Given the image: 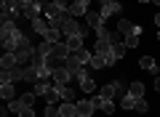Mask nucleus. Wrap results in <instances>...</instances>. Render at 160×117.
<instances>
[{
	"label": "nucleus",
	"mask_w": 160,
	"mask_h": 117,
	"mask_svg": "<svg viewBox=\"0 0 160 117\" xmlns=\"http://www.w3.org/2000/svg\"><path fill=\"white\" fill-rule=\"evenodd\" d=\"M59 29H62V35H64V37H72V35H80V24L75 22V16H69V13L64 16V22H62V27H59Z\"/></svg>",
	"instance_id": "f257e3e1"
},
{
	"label": "nucleus",
	"mask_w": 160,
	"mask_h": 117,
	"mask_svg": "<svg viewBox=\"0 0 160 117\" xmlns=\"http://www.w3.org/2000/svg\"><path fill=\"white\" fill-rule=\"evenodd\" d=\"M88 3H91V0H72V3L67 6V13L69 16H86L88 13Z\"/></svg>",
	"instance_id": "f03ea898"
},
{
	"label": "nucleus",
	"mask_w": 160,
	"mask_h": 117,
	"mask_svg": "<svg viewBox=\"0 0 160 117\" xmlns=\"http://www.w3.org/2000/svg\"><path fill=\"white\" fill-rule=\"evenodd\" d=\"M126 51H128V48H126V43H115V45H112V51H109V56H107V64L112 67L118 59H123V56H126Z\"/></svg>",
	"instance_id": "7ed1b4c3"
},
{
	"label": "nucleus",
	"mask_w": 160,
	"mask_h": 117,
	"mask_svg": "<svg viewBox=\"0 0 160 117\" xmlns=\"http://www.w3.org/2000/svg\"><path fill=\"white\" fill-rule=\"evenodd\" d=\"M102 13L104 19H109V16H120V13H123V6H120L118 0H112V3H107V6H102Z\"/></svg>",
	"instance_id": "20e7f679"
},
{
	"label": "nucleus",
	"mask_w": 160,
	"mask_h": 117,
	"mask_svg": "<svg viewBox=\"0 0 160 117\" xmlns=\"http://www.w3.org/2000/svg\"><path fill=\"white\" fill-rule=\"evenodd\" d=\"M86 24H88L91 29H102V27H104V16H102L99 11H88V13H86Z\"/></svg>",
	"instance_id": "39448f33"
},
{
	"label": "nucleus",
	"mask_w": 160,
	"mask_h": 117,
	"mask_svg": "<svg viewBox=\"0 0 160 117\" xmlns=\"http://www.w3.org/2000/svg\"><path fill=\"white\" fill-rule=\"evenodd\" d=\"M78 112H80V117H93V112H96V104H93L91 99L78 101Z\"/></svg>",
	"instance_id": "423d86ee"
},
{
	"label": "nucleus",
	"mask_w": 160,
	"mask_h": 117,
	"mask_svg": "<svg viewBox=\"0 0 160 117\" xmlns=\"http://www.w3.org/2000/svg\"><path fill=\"white\" fill-rule=\"evenodd\" d=\"M48 29H51V24H48V19H46V16H38V19H32V32H38V35H46Z\"/></svg>",
	"instance_id": "0eeeda50"
},
{
	"label": "nucleus",
	"mask_w": 160,
	"mask_h": 117,
	"mask_svg": "<svg viewBox=\"0 0 160 117\" xmlns=\"http://www.w3.org/2000/svg\"><path fill=\"white\" fill-rule=\"evenodd\" d=\"M51 77H53V83H59V85H69V80H72V72L64 67V69H56Z\"/></svg>",
	"instance_id": "6e6552de"
},
{
	"label": "nucleus",
	"mask_w": 160,
	"mask_h": 117,
	"mask_svg": "<svg viewBox=\"0 0 160 117\" xmlns=\"http://www.w3.org/2000/svg\"><path fill=\"white\" fill-rule=\"evenodd\" d=\"M112 40L109 37H96V53H102V56H109V51H112Z\"/></svg>",
	"instance_id": "1a4fd4ad"
},
{
	"label": "nucleus",
	"mask_w": 160,
	"mask_h": 117,
	"mask_svg": "<svg viewBox=\"0 0 160 117\" xmlns=\"http://www.w3.org/2000/svg\"><path fill=\"white\" fill-rule=\"evenodd\" d=\"M16 53H3V59H0V69H3V72H8V69H13L16 67Z\"/></svg>",
	"instance_id": "9d476101"
},
{
	"label": "nucleus",
	"mask_w": 160,
	"mask_h": 117,
	"mask_svg": "<svg viewBox=\"0 0 160 117\" xmlns=\"http://www.w3.org/2000/svg\"><path fill=\"white\" fill-rule=\"evenodd\" d=\"M53 88L59 90V96H62V101H75V90L69 88V85H59V83H53Z\"/></svg>",
	"instance_id": "9b49d317"
},
{
	"label": "nucleus",
	"mask_w": 160,
	"mask_h": 117,
	"mask_svg": "<svg viewBox=\"0 0 160 117\" xmlns=\"http://www.w3.org/2000/svg\"><path fill=\"white\" fill-rule=\"evenodd\" d=\"M0 96H3V101H13V99H16L13 83H3V85H0Z\"/></svg>",
	"instance_id": "f8f14e48"
},
{
	"label": "nucleus",
	"mask_w": 160,
	"mask_h": 117,
	"mask_svg": "<svg viewBox=\"0 0 160 117\" xmlns=\"http://www.w3.org/2000/svg\"><path fill=\"white\" fill-rule=\"evenodd\" d=\"M128 93H131L133 99H144V83H139V80H133V83L128 85Z\"/></svg>",
	"instance_id": "ddd939ff"
},
{
	"label": "nucleus",
	"mask_w": 160,
	"mask_h": 117,
	"mask_svg": "<svg viewBox=\"0 0 160 117\" xmlns=\"http://www.w3.org/2000/svg\"><path fill=\"white\" fill-rule=\"evenodd\" d=\"M104 67H109V64H107V56L93 53V56H91V69H104Z\"/></svg>",
	"instance_id": "4468645a"
},
{
	"label": "nucleus",
	"mask_w": 160,
	"mask_h": 117,
	"mask_svg": "<svg viewBox=\"0 0 160 117\" xmlns=\"http://www.w3.org/2000/svg\"><path fill=\"white\" fill-rule=\"evenodd\" d=\"M43 37H46L48 43H62V29H59V27H51L46 35H43Z\"/></svg>",
	"instance_id": "2eb2a0df"
},
{
	"label": "nucleus",
	"mask_w": 160,
	"mask_h": 117,
	"mask_svg": "<svg viewBox=\"0 0 160 117\" xmlns=\"http://www.w3.org/2000/svg\"><path fill=\"white\" fill-rule=\"evenodd\" d=\"M51 53H53V43H48V40H43V43L38 45V56H43V59H48Z\"/></svg>",
	"instance_id": "dca6fc26"
},
{
	"label": "nucleus",
	"mask_w": 160,
	"mask_h": 117,
	"mask_svg": "<svg viewBox=\"0 0 160 117\" xmlns=\"http://www.w3.org/2000/svg\"><path fill=\"white\" fill-rule=\"evenodd\" d=\"M139 67L147 69V72H158V67H155V59H152V56H144V59H139Z\"/></svg>",
	"instance_id": "f3484780"
},
{
	"label": "nucleus",
	"mask_w": 160,
	"mask_h": 117,
	"mask_svg": "<svg viewBox=\"0 0 160 117\" xmlns=\"http://www.w3.org/2000/svg\"><path fill=\"white\" fill-rule=\"evenodd\" d=\"M80 88L86 90V93H93V90H96V80H93L91 75H88V77H83V80H80Z\"/></svg>",
	"instance_id": "a211bd4d"
},
{
	"label": "nucleus",
	"mask_w": 160,
	"mask_h": 117,
	"mask_svg": "<svg viewBox=\"0 0 160 117\" xmlns=\"http://www.w3.org/2000/svg\"><path fill=\"white\" fill-rule=\"evenodd\" d=\"M133 27H136V24H131L128 19H120V22H118V32H120V35H131Z\"/></svg>",
	"instance_id": "6ab92c4d"
},
{
	"label": "nucleus",
	"mask_w": 160,
	"mask_h": 117,
	"mask_svg": "<svg viewBox=\"0 0 160 117\" xmlns=\"http://www.w3.org/2000/svg\"><path fill=\"white\" fill-rule=\"evenodd\" d=\"M64 43L69 45V51H80L83 48V37H80V35H72V37H67Z\"/></svg>",
	"instance_id": "aec40b11"
},
{
	"label": "nucleus",
	"mask_w": 160,
	"mask_h": 117,
	"mask_svg": "<svg viewBox=\"0 0 160 117\" xmlns=\"http://www.w3.org/2000/svg\"><path fill=\"white\" fill-rule=\"evenodd\" d=\"M72 53H75V59H78L80 64H91V51L80 48V51H72Z\"/></svg>",
	"instance_id": "412c9836"
},
{
	"label": "nucleus",
	"mask_w": 160,
	"mask_h": 117,
	"mask_svg": "<svg viewBox=\"0 0 160 117\" xmlns=\"http://www.w3.org/2000/svg\"><path fill=\"white\" fill-rule=\"evenodd\" d=\"M24 80H27V83H38V69L32 67V64H29V67H24Z\"/></svg>",
	"instance_id": "4be33fe9"
},
{
	"label": "nucleus",
	"mask_w": 160,
	"mask_h": 117,
	"mask_svg": "<svg viewBox=\"0 0 160 117\" xmlns=\"http://www.w3.org/2000/svg\"><path fill=\"white\" fill-rule=\"evenodd\" d=\"M136 101H139V99H133L131 93H126V96H123V99H120V106H123V109H128V112H131L133 106H136Z\"/></svg>",
	"instance_id": "5701e85b"
},
{
	"label": "nucleus",
	"mask_w": 160,
	"mask_h": 117,
	"mask_svg": "<svg viewBox=\"0 0 160 117\" xmlns=\"http://www.w3.org/2000/svg\"><path fill=\"white\" fill-rule=\"evenodd\" d=\"M99 96H102V99H115V96H118V90H115L112 83H107L102 90H99Z\"/></svg>",
	"instance_id": "b1692460"
},
{
	"label": "nucleus",
	"mask_w": 160,
	"mask_h": 117,
	"mask_svg": "<svg viewBox=\"0 0 160 117\" xmlns=\"http://www.w3.org/2000/svg\"><path fill=\"white\" fill-rule=\"evenodd\" d=\"M56 101H62V96H59L56 88H51V90H48V96H46V104H53V106H56Z\"/></svg>",
	"instance_id": "393cba45"
},
{
	"label": "nucleus",
	"mask_w": 160,
	"mask_h": 117,
	"mask_svg": "<svg viewBox=\"0 0 160 117\" xmlns=\"http://www.w3.org/2000/svg\"><path fill=\"white\" fill-rule=\"evenodd\" d=\"M8 109H11V112H16V115H19V112L24 109V104H22V99H13V101H8Z\"/></svg>",
	"instance_id": "a878e982"
},
{
	"label": "nucleus",
	"mask_w": 160,
	"mask_h": 117,
	"mask_svg": "<svg viewBox=\"0 0 160 117\" xmlns=\"http://www.w3.org/2000/svg\"><path fill=\"white\" fill-rule=\"evenodd\" d=\"M136 45H139V35H126V48H136Z\"/></svg>",
	"instance_id": "bb28decb"
},
{
	"label": "nucleus",
	"mask_w": 160,
	"mask_h": 117,
	"mask_svg": "<svg viewBox=\"0 0 160 117\" xmlns=\"http://www.w3.org/2000/svg\"><path fill=\"white\" fill-rule=\"evenodd\" d=\"M46 117H62L59 106H53V104H46Z\"/></svg>",
	"instance_id": "cd10ccee"
},
{
	"label": "nucleus",
	"mask_w": 160,
	"mask_h": 117,
	"mask_svg": "<svg viewBox=\"0 0 160 117\" xmlns=\"http://www.w3.org/2000/svg\"><path fill=\"white\" fill-rule=\"evenodd\" d=\"M35 99H38V93H24V96H22V104H24V106H32Z\"/></svg>",
	"instance_id": "c85d7f7f"
},
{
	"label": "nucleus",
	"mask_w": 160,
	"mask_h": 117,
	"mask_svg": "<svg viewBox=\"0 0 160 117\" xmlns=\"http://www.w3.org/2000/svg\"><path fill=\"white\" fill-rule=\"evenodd\" d=\"M102 112L112 115V112H115V101H112V99H104V104H102Z\"/></svg>",
	"instance_id": "c756f323"
},
{
	"label": "nucleus",
	"mask_w": 160,
	"mask_h": 117,
	"mask_svg": "<svg viewBox=\"0 0 160 117\" xmlns=\"http://www.w3.org/2000/svg\"><path fill=\"white\" fill-rule=\"evenodd\" d=\"M3 3V8H16L19 11V0H0Z\"/></svg>",
	"instance_id": "7c9ffc66"
},
{
	"label": "nucleus",
	"mask_w": 160,
	"mask_h": 117,
	"mask_svg": "<svg viewBox=\"0 0 160 117\" xmlns=\"http://www.w3.org/2000/svg\"><path fill=\"white\" fill-rule=\"evenodd\" d=\"M133 109H136V112H142V115H144V112H147V101H144V99H139Z\"/></svg>",
	"instance_id": "2f4dec72"
},
{
	"label": "nucleus",
	"mask_w": 160,
	"mask_h": 117,
	"mask_svg": "<svg viewBox=\"0 0 160 117\" xmlns=\"http://www.w3.org/2000/svg\"><path fill=\"white\" fill-rule=\"evenodd\" d=\"M19 117H35V109L32 106H24V109L19 112Z\"/></svg>",
	"instance_id": "473e14b6"
},
{
	"label": "nucleus",
	"mask_w": 160,
	"mask_h": 117,
	"mask_svg": "<svg viewBox=\"0 0 160 117\" xmlns=\"http://www.w3.org/2000/svg\"><path fill=\"white\" fill-rule=\"evenodd\" d=\"M91 101L96 104V109H102V104H104V99H102V96H91Z\"/></svg>",
	"instance_id": "72a5a7b5"
},
{
	"label": "nucleus",
	"mask_w": 160,
	"mask_h": 117,
	"mask_svg": "<svg viewBox=\"0 0 160 117\" xmlns=\"http://www.w3.org/2000/svg\"><path fill=\"white\" fill-rule=\"evenodd\" d=\"M53 6H59V8H64V11H67V6H69V0H53Z\"/></svg>",
	"instance_id": "f704fd0d"
},
{
	"label": "nucleus",
	"mask_w": 160,
	"mask_h": 117,
	"mask_svg": "<svg viewBox=\"0 0 160 117\" xmlns=\"http://www.w3.org/2000/svg\"><path fill=\"white\" fill-rule=\"evenodd\" d=\"M155 90H158V93H160V75H158V77H155Z\"/></svg>",
	"instance_id": "c9c22d12"
},
{
	"label": "nucleus",
	"mask_w": 160,
	"mask_h": 117,
	"mask_svg": "<svg viewBox=\"0 0 160 117\" xmlns=\"http://www.w3.org/2000/svg\"><path fill=\"white\" fill-rule=\"evenodd\" d=\"M155 24H158V27H160V13H155Z\"/></svg>",
	"instance_id": "e433bc0d"
},
{
	"label": "nucleus",
	"mask_w": 160,
	"mask_h": 117,
	"mask_svg": "<svg viewBox=\"0 0 160 117\" xmlns=\"http://www.w3.org/2000/svg\"><path fill=\"white\" fill-rule=\"evenodd\" d=\"M99 3H102V6H107V3H112V0H99Z\"/></svg>",
	"instance_id": "4c0bfd02"
},
{
	"label": "nucleus",
	"mask_w": 160,
	"mask_h": 117,
	"mask_svg": "<svg viewBox=\"0 0 160 117\" xmlns=\"http://www.w3.org/2000/svg\"><path fill=\"white\" fill-rule=\"evenodd\" d=\"M139 3H152V0H139Z\"/></svg>",
	"instance_id": "58836bf2"
},
{
	"label": "nucleus",
	"mask_w": 160,
	"mask_h": 117,
	"mask_svg": "<svg viewBox=\"0 0 160 117\" xmlns=\"http://www.w3.org/2000/svg\"><path fill=\"white\" fill-rule=\"evenodd\" d=\"M155 3H158V6H160V0H155Z\"/></svg>",
	"instance_id": "ea45409f"
},
{
	"label": "nucleus",
	"mask_w": 160,
	"mask_h": 117,
	"mask_svg": "<svg viewBox=\"0 0 160 117\" xmlns=\"http://www.w3.org/2000/svg\"><path fill=\"white\" fill-rule=\"evenodd\" d=\"M158 40H160V32H158Z\"/></svg>",
	"instance_id": "a19ab883"
},
{
	"label": "nucleus",
	"mask_w": 160,
	"mask_h": 117,
	"mask_svg": "<svg viewBox=\"0 0 160 117\" xmlns=\"http://www.w3.org/2000/svg\"><path fill=\"white\" fill-rule=\"evenodd\" d=\"M107 117H112V115H107Z\"/></svg>",
	"instance_id": "79ce46f5"
}]
</instances>
